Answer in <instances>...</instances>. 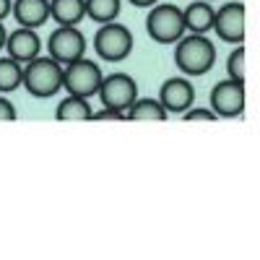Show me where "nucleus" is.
<instances>
[{
    "label": "nucleus",
    "mask_w": 260,
    "mask_h": 260,
    "mask_svg": "<svg viewBox=\"0 0 260 260\" xmlns=\"http://www.w3.org/2000/svg\"><path fill=\"white\" fill-rule=\"evenodd\" d=\"M175 65L187 78L206 76L216 65V45L206 34H185L175 42Z\"/></svg>",
    "instance_id": "nucleus-1"
},
{
    "label": "nucleus",
    "mask_w": 260,
    "mask_h": 260,
    "mask_svg": "<svg viewBox=\"0 0 260 260\" xmlns=\"http://www.w3.org/2000/svg\"><path fill=\"white\" fill-rule=\"evenodd\" d=\"M21 86L37 99H50L62 89V65L50 55H37L34 60L24 62Z\"/></svg>",
    "instance_id": "nucleus-2"
},
{
    "label": "nucleus",
    "mask_w": 260,
    "mask_h": 260,
    "mask_svg": "<svg viewBox=\"0 0 260 260\" xmlns=\"http://www.w3.org/2000/svg\"><path fill=\"white\" fill-rule=\"evenodd\" d=\"M146 31L156 45H175L180 37H185V21H182V8L172 3H156L148 8L146 16Z\"/></svg>",
    "instance_id": "nucleus-3"
},
{
    "label": "nucleus",
    "mask_w": 260,
    "mask_h": 260,
    "mask_svg": "<svg viewBox=\"0 0 260 260\" xmlns=\"http://www.w3.org/2000/svg\"><path fill=\"white\" fill-rule=\"evenodd\" d=\"M133 45H136L133 31L125 24H117V21L99 24V29L94 34V52L107 62H122L130 52H133Z\"/></svg>",
    "instance_id": "nucleus-4"
},
{
    "label": "nucleus",
    "mask_w": 260,
    "mask_h": 260,
    "mask_svg": "<svg viewBox=\"0 0 260 260\" xmlns=\"http://www.w3.org/2000/svg\"><path fill=\"white\" fill-rule=\"evenodd\" d=\"M104 73L102 68L89 60V57H78L68 65H62V89L68 94H76V96H86L91 99L96 91H99V83H102Z\"/></svg>",
    "instance_id": "nucleus-5"
},
{
    "label": "nucleus",
    "mask_w": 260,
    "mask_h": 260,
    "mask_svg": "<svg viewBox=\"0 0 260 260\" xmlns=\"http://www.w3.org/2000/svg\"><path fill=\"white\" fill-rule=\"evenodd\" d=\"M102 107H112V110L122 112L130 104L138 99V83L133 76L127 73H112V76H104L99 83V91H96Z\"/></svg>",
    "instance_id": "nucleus-6"
},
{
    "label": "nucleus",
    "mask_w": 260,
    "mask_h": 260,
    "mask_svg": "<svg viewBox=\"0 0 260 260\" xmlns=\"http://www.w3.org/2000/svg\"><path fill=\"white\" fill-rule=\"evenodd\" d=\"M245 81L224 78L211 89V110L216 117H242L245 115Z\"/></svg>",
    "instance_id": "nucleus-7"
},
{
    "label": "nucleus",
    "mask_w": 260,
    "mask_h": 260,
    "mask_svg": "<svg viewBox=\"0 0 260 260\" xmlns=\"http://www.w3.org/2000/svg\"><path fill=\"white\" fill-rule=\"evenodd\" d=\"M86 37L83 31H78V26H57L50 39H47V55L52 60H57L60 65H68L78 57L86 55Z\"/></svg>",
    "instance_id": "nucleus-8"
},
{
    "label": "nucleus",
    "mask_w": 260,
    "mask_h": 260,
    "mask_svg": "<svg viewBox=\"0 0 260 260\" xmlns=\"http://www.w3.org/2000/svg\"><path fill=\"white\" fill-rule=\"evenodd\" d=\"M221 42L226 45H242L245 42V3L234 0V3H224L221 8L213 11V26Z\"/></svg>",
    "instance_id": "nucleus-9"
},
{
    "label": "nucleus",
    "mask_w": 260,
    "mask_h": 260,
    "mask_svg": "<svg viewBox=\"0 0 260 260\" xmlns=\"http://www.w3.org/2000/svg\"><path fill=\"white\" fill-rule=\"evenodd\" d=\"M156 99L161 102L167 115H182L195 104V86L187 76H172L161 83Z\"/></svg>",
    "instance_id": "nucleus-10"
},
{
    "label": "nucleus",
    "mask_w": 260,
    "mask_h": 260,
    "mask_svg": "<svg viewBox=\"0 0 260 260\" xmlns=\"http://www.w3.org/2000/svg\"><path fill=\"white\" fill-rule=\"evenodd\" d=\"M3 52H6L8 57H13L16 62H21V65L29 62V60H34L37 55H42V39H39L37 29L18 26V29L8 31Z\"/></svg>",
    "instance_id": "nucleus-11"
},
{
    "label": "nucleus",
    "mask_w": 260,
    "mask_h": 260,
    "mask_svg": "<svg viewBox=\"0 0 260 260\" xmlns=\"http://www.w3.org/2000/svg\"><path fill=\"white\" fill-rule=\"evenodd\" d=\"M11 16L18 26L39 29L50 21V0H13Z\"/></svg>",
    "instance_id": "nucleus-12"
},
{
    "label": "nucleus",
    "mask_w": 260,
    "mask_h": 260,
    "mask_svg": "<svg viewBox=\"0 0 260 260\" xmlns=\"http://www.w3.org/2000/svg\"><path fill=\"white\" fill-rule=\"evenodd\" d=\"M213 6L208 0H195L182 11V21H185V31L187 34H208L213 26Z\"/></svg>",
    "instance_id": "nucleus-13"
},
{
    "label": "nucleus",
    "mask_w": 260,
    "mask_h": 260,
    "mask_svg": "<svg viewBox=\"0 0 260 260\" xmlns=\"http://www.w3.org/2000/svg\"><path fill=\"white\" fill-rule=\"evenodd\" d=\"M50 18L57 26H78L86 18V0H50Z\"/></svg>",
    "instance_id": "nucleus-14"
},
{
    "label": "nucleus",
    "mask_w": 260,
    "mask_h": 260,
    "mask_svg": "<svg viewBox=\"0 0 260 260\" xmlns=\"http://www.w3.org/2000/svg\"><path fill=\"white\" fill-rule=\"evenodd\" d=\"M167 117L169 115L161 107V102L151 99V96H138L125 110V120H133V122H164Z\"/></svg>",
    "instance_id": "nucleus-15"
},
{
    "label": "nucleus",
    "mask_w": 260,
    "mask_h": 260,
    "mask_svg": "<svg viewBox=\"0 0 260 260\" xmlns=\"http://www.w3.org/2000/svg\"><path fill=\"white\" fill-rule=\"evenodd\" d=\"M91 104L86 96H76V94H68L55 110V117L60 122H91Z\"/></svg>",
    "instance_id": "nucleus-16"
},
{
    "label": "nucleus",
    "mask_w": 260,
    "mask_h": 260,
    "mask_svg": "<svg viewBox=\"0 0 260 260\" xmlns=\"http://www.w3.org/2000/svg\"><path fill=\"white\" fill-rule=\"evenodd\" d=\"M21 78H24V65L8 55L0 57V94H13L21 89Z\"/></svg>",
    "instance_id": "nucleus-17"
},
{
    "label": "nucleus",
    "mask_w": 260,
    "mask_h": 260,
    "mask_svg": "<svg viewBox=\"0 0 260 260\" xmlns=\"http://www.w3.org/2000/svg\"><path fill=\"white\" fill-rule=\"evenodd\" d=\"M122 0H86V16L96 24H107V21H117Z\"/></svg>",
    "instance_id": "nucleus-18"
},
{
    "label": "nucleus",
    "mask_w": 260,
    "mask_h": 260,
    "mask_svg": "<svg viewBox=\"0 0 260 260\" xmlns=\"http://www.w3.org/2000/svg\"><path fill=\"white\" fill-rule=\"evenodd\" d=\"M226 78L245 81V47L242 45H234V50L226 57Z\"/></svg>",
    "instance_id": "nucleus-19"
},
{
    "label": "nucleus",
    "mask_w": 260,
    "mask_h": 260,
    "mask_svg": "<svg viewBox=\"0 0 260 260\" xmlns=\"http://www.w3.org/2000/svg\"><path fill=\"white\" fill-rule=\"evenodd\" d=\"M182 120H185V122H216L219 117L213 115L211 107H195V104H192L187 112H182Z\"/></svg>",
    "instance_id": "nucleus-20"
},
{
    "label": "nucleus",
    "mask_w": 260,
    "mask_h": 260,
    "mask_svg": "<svg viewBox=\"0 0 260 260\" xmlns=\"http://www.w3.org/2000/svg\"><path fill=\"white\" fill-rule=\"evenodd\" d=\"M122 120H125V115L112 110V107H102V110H96L91 115V122H122Z\"/></svg>",
    "instance_id": "nucleus-21"
},
{
    "label": "nucleus",
    "mask_w": 260,
    "mask_h": 260,
    "mask_svg": "<svg viewBox=\"0 0 260 260\" xmlns=\"http://www.w3.org/2000/svg\"><path fill=\"white\" fill-rule=\"evenodd\" d=\"M16 120V107L13 102L6 96V94H0V122H13Z\"/></svg>",
    "instance_id": "nucleus-22"
},
{
    "label": "nucleus",
    "mask_w": 260,
    "mask_h": 260,
    "mask_svg": "<svg viewBox=\"0 0 260 260\" xmlns=\"http://www.w3.org/2000/svg\"><path fill=\"white\" fill-rule=\"evenodd\" d=\"M11 8H13V0H0V21L11 16Z\"/></svg>",
    "instance_id": "nucleus-23"
},
{
    "label": "nucleus",
    "mask_w": 260,
    "mask_h": 260,
    "mask_svg": "<svg viewBox=\"0 0 260 260\" xmlns=\"http://www.w3.org/2000/svg\"><path fill=\"white\" fill-rule=\"evenodd\" d=\"M130 6H136V8H151V6H156L159 0H127Z\"/></svg>",
    "instance_id": "nucleus-24"
},
{
    "label": "nucleus",
    "mask_w": 260,
    "mask_h": 260,
    "mask_svg": "<svg viewBox=\"0 0 260 260\" xmlns=\"http://www.w3.org/2000/svg\"><path fill=\"white\" fill-rule=\"evenodd\" d=\"M6 37H8V29L3 26V21H0V52H3V47H6Z\"/></svg>",
    "instance_id": "nucleus-25"
},
{
    "label": "nucleus",
    "mask_w": 260,
    "mask_h": 260,
    "mask_svg": "<svg viewBox=\"0 0 260 260\" xmlns=\"http://www.w3.org/2000/svg\"><path fill=\"white\" fill-rule=\"evenodd\" d=\"M208 3H216V0H208Z\"/></svg>",
    "instance_id": "nucleus-26"
}]
</instances>
